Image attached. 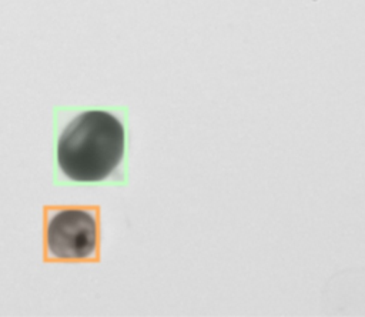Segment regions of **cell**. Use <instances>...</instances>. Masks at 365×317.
Returning <instances> with one entry per match:
<instances>
[{"label": "cell", "instance_id": "cell-1", "mask_svg": "<svg viewBox=\"0 0 365 317\" xmlns=\"http://www.w3.org/2000/svg\"><path fill=\"white\" fill-rule=\"evenodd\" d=\"M124 143V127L114 114L87 110L76 116L60 134L57 163L70 180L101 181L121 163Z\"/></svg>", "mask_w": 365, "mask_h": 317}, {"label": "cell", "instance_id": "cell-2", "mask_svg": "<svg viewBox=\"0 0 365 317\" xmlns=\"http://www.w3.org/2000/svg\"><path fill=\"white\" fill-rule=\"evenodd\" d=\"M47 248L56 258H87L96 251L97 221L91 211L64 208L47 224Z\"/></svg>", "mask_w": 365, "mask_h": 317}]
</instances>
